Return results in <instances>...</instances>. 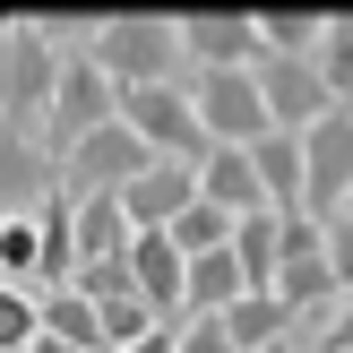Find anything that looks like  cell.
<instances>
[{"mask_svg": "<svg viewBox=\"0 0 353 353\" xmlns=\"http://www.w3.org/2000/svg\"><path fill=\"white\" fill-rule=\"evenodd\" d=\"M86 61L130 95V86H190V52L172 17H95V43Z\"/></svg>", "mask_w": 353, "mask_h": 353, "instance_id": "cell-1", "label": "cell"}, {"mask_svg": "<svg viewBox=\"0 0 353 353\" xmlns=\"http://www.w3.org/2000/svg\"><path fill=\"white\" fill-rule=\"evenodd\" d=\"M61 61H69V52L43 34V17H9V26H0V130H9V138L43 130L52 86H61Z\"/></svg>", "mask_w": 353, "mask_h": 353, "instance_id": "cell-2", "label": "cell"}, {"mask_svg": "<svg viewBox=\"0 0 353 353\" xmlns=\"http://www.w3.org/2000/svg\"><path fill=\"white\" fill-rule=\"evenodd\" d=\"M103 121H121V86L103 78L86 52H69V61H61V86H52V112H43V130H34V147L61 164L78 138H95V130H103Z\"/></svg>", "mask_w": 353, "mask_h": 353, "instance_id": "cell-3", "label": "cell"}, {"mask_svg": "<svg viewBox=\"0 0 353 353\" xmlns=\"http://www.w3.org/2000/svg\"><path fill=\"white\" fill-rule=\"evenodd\" d=\"M345 199H353V103H327L302 130V216L327 224L345 216Z\"/></svg>", "mask_w": 353, "mask_h": 353, "instance_id": "cell-4", "label": "cell"}, {"mask_svg": "<svg viewBox=\"0 0 353 353\" xmlns=\"http://www.w3.org/2000/svg\"><path fill=\"white\" fill-rule=\"evenodd\" d=\"M121 130L164 164H207V130L190 112V86H130L121 95Z\"/></svg>", "mask_w": 353, "mask_h": 353, "instance_id": "cell-5", "label": "cell"}, {"mask_svg": "<svg viewBox=\"0 0 353 353\" xmlns=\"http://www.w3.org/2000/svg\"><path fill=\"white\" fill-rule=\"evenodd\" d=\"M190 112H199L207 147H259L268 138V103H259L250 69H190Z\"/></svg>", "mask_w": 353, "mask_h": 353, "instance_id": "cell-6", "label": "cell"}, {"mask_svg": "<svg viewBox=\"0 0 353 353\" xmlns=\"http://www.w3.org/2000/svg\"><path fill=\"white\" fill-rule=\"evenodd\" d=\"M276 302H285V319H327V310L345 302L336 276H327V241L310 216H285V250H276Z\"/></svg>", "mask_w": 353, "mask_h": 353, "instance_id": "cell-7", "label": "cell"}, {"mask_svg": "<svg viewBox=\"0 0 353 353\" xmlns=\"http://www.w3.org/2000/svg\"><path fill=\"white\" fill-rule=\"evenodd\" d=\"M250 78H259V103H268V130H293V138L336 103V95H327V78H319V61H276V52H268Z\"/></svg>", "mask_w": 353, "mask_h": 353, "instance_id": "cell-8", "label": "cell"}, {"mask_svg": "<svg viewBox=\"0 0 353 353\" xmlns=\"http://www.w3.org/2000/svg\"><path fill=\"white\" fill-rule=\"evenodd\" d=\"M190 199H199V164H164V155H155V164L121 190V216H130V233H164Z\"/></svg>", "mask_w": 353, "mask_h": 353, "instance_id": "cell-9", "label": "cell"}, {"mask_svg": "<svg viewBox=\"0 0 353 353\" xmlns=\"http://www.w3.org/2000/svg\"><path fill=\"white\" fill-rule=\"evenodd\" d=\"M181 52L190 69H259L268 52H259V17L224 9V17H181Z\"/></svg>", "mask_w": 353, "mask_h": 353, "instance_id": "cell-10", "label": "cell"}, {"mask_svg": "<svg viewBox=\"0 0 353 353\" xmlns=\"http://www.w3.org/2000/svg\"><path fill=\"white\" fill-rule=\"evenodd\" d=\"M43 199H61V164H52L34 138L0 130V216H34Z\"/></svg>", "mask_w": 353, "mask_h": 353, "instance_id": "cell-11", "label": "cell"}, {"mask_svg": "<svg viewBox=\"0 0 353 353\" xmlns=\"http://www.w3.org/2000/svg\"><path fill=\"white\" fill-rule=\"evenodd\" d=\"M181 276H190V259L172 250L164 233H130V285H138V302L155 310V319H181Z\"/></svg>", "mask_w": 353, "mask_h": 353, "instance_id": "cell-12", "label": "cell"}, {"mask_svg": "<svg viewBox=\"0 0 353 353\" xmlns=\"http://www.w3.org/2000/svg\"><path fill=\"white\" fill-rule=\"evenodd\" d=\"M199 199L224 207V216H259V207H268V190H259L250 147H207V164H199Z\"/></svg>", "mask_w": 353, "mask_h": 353, "instance_id": "cell-13", "label": "cell"}, {"mask_svg": "<svg viewBox=\"0 0 353 353\" xmlns=\"http://www.w3.org/2000/svg\"><path fill=\"white\" fill-rule=\"evenodd\" d=\"M233 268H241V285L250 293H276V250H285V216L276 207H259V216H233Z\"/></svg>", "mask_w": 353, "mask_h": 353, "instance_id": "cell-14", "label": "cell"}, {"mask_svg": "<svg viewBox=\"0 0 353 353\" xmlns=\"http://www.w3.org/2000/svg\"><path fill=\"white\" fill-rule=\"evenodd\" d=\"M250 164H259V190H268L276 216H302V138H293V130H268L250 147Z\"/></svg>", "mask_w": 353, "mask_h": 353, "instance_id": "cell-15", "label": "cell"}, {"mask_svg": "<svg viewBox=\"0 0 353 353\" xmlns=\"http://www.w3.org/2000/svg\"><path fill=\"white\" fill-rule=\"evenodd\" d=\"M69 233H78V268L86 259H130V216H121V199H69Z\"/></svg>", "mask_w": 353, "mask_h": 353, "instance_id": "cell-16", "label": "cell"}, {"mask_svg": "<svg viewBox=\"0 0 353 353\" xmlns=\"http://www.w3.org/2000/svg\"><path fill=\"white\" fill-rule=\"evenodd\" d=\"M216 319H224V336H233V353H259V345H285L293 336V319H285L276 293H241V302L216 310Z\"/></svg>", "mask_w": 353, "mask_h": 353, "instance_id": "cell-17", "label": "cell"}, {"mask_svg": "<svg viewBox=\"0 0 353 353\" xmlns=\"http://www.w3.org/2000/svg\"><path fill=\"white\" fill-rule=\"evenodd\" d=\"M34 310H43V336H61L69 353H103V319H95V302L86 293H34Z\"/></svg>", "mask_w": 353, "mask_h": 353, "instance_id": "cell-18", "label": "cell"}, {"mask_svg": "<svg viewBox=\"0 0 353 353\" xmlns=\"http://www.w3.org/2000/svg\"><path fill=\"white\" fill-rule=\"evenodd\" d=\"M319 9H268L259 17V52H276V61H310L319 52Z\"/></svg>", "mask_w": 353, "mask_h": 353, "instance_id": "cell-19", "label": "cell"}, {"mask_svg": "<svg viewBox=\"0 0 353 353\" xmlns=\"http://www.w3.org/2000/svg\"><path fill=\"white\" fill-rule=\"evenodd\" d=\"M164 241L181 259H207V250H224V241H233V216H224V207H207V199H190L181 216L164 224Z\"/></svg>", "mask_w": 353, "mask_h": 353, "instance_id": "cell-20", "label": "cell"}, {"mask_svg": "<svg viewBox=\"0 0 353 353\" xmlns=\"http://www.w3.org/2000/svg\"><path fill=\"white\" fill-rule=\"evenodd\" d=\"M95 319H103V353H130L138 336H155V327H164L147 302H138V293H112V302H95Z\"/></svg>", "mask_w": 353, "mask_h": 353, "instance_id": "cell-21", "label": "cell"}, {"mask_svg": "<svg viewBox=\"0 0 353 353\" xmlns=\"http://www.w3.org/2000/svg\"><path fill=\"white\" fill-rule=\"evenodd\" d=\"M310 61H319L327 95H336V103H353V17H327V26H319V52H310Z\"/></svg>", "mask_w": 353, "mask_h": 353, "instance_id": "cell-22", "label": "cell"}, {"mask_svg": "<svg viewBox=\"0 0 353 353\" xmlns=\"http://www.w3.org/2000/svg\"><path fill=\"white\" fill-rule=\"evenodd\" d=\"M34 336H43V310H34L26 285H0V353H26Z\"/></svg>", "mask_w": 353, "mask_h": 353, "instance_id": "cell-23", "label": "cell"}, {"mask_svg": "<svg viewBox=\"0 0 353 353\" xmlns=\"http://www.w3.org/2000/svg\"><path fill=\"white\" fill-rule=\"evenodd\" d=\"M319 241H327V276H336V293H353V216H327Z\"/></svg>", "mask_w": 353, "mask_h": 353, "instance_id": "cell-24", "label": "cell"}, {"mask_svg": "<svg viewBox=\"0 0 353 353\" xmlns=\"http://www.w3.org/2000/svg\"><path fill=\"white\" fill-rule=\"evenodd\" d=\"M172 345H181V353H233L224 319H172Z\"/></svg>", "mask_w": 353, "mask_h": 353, "instance_id": "cell-25", "label": "cell"}, {"mask_svg": "<svg viewBox=\"0 0 353 353\" xmlns=\"http://www.w3.org/2000/svg\"><path fill=\"white\" fill-rule=\"evenodd\" d=\"M302 353H353V293L336 310H327V327H319V345H302Z\"/></svg>", "mask_w": 353, "mask_h": 353, "instance_id": "cell-26", "label": "cell"}, {"mask_svg": "<svg viewBox=\"0 0 353 353\" xmlns=\"http://www.w3.org/2000/svg\"><path fill=\"white\" fill-rule=\"evenodd\" d=\"M130 353H181V345H172V327H155V336H138Z\"/></svg>", "mask_w": 353, "mask_h": 353, "instance_id": "cell-27", "label": "cell"}, {"mask_svg": "<svg viewBox=\"0 0 353 353\" xmlns=\"http://www.w3.org/2000/svg\"><path fill=\"white\" fill-rule=\"evenodd\" d=\"M26 353H69V345H61V336H34V345H26Z\"/></svg>", "mask_w": 353, "mask_h": 353, "instance_id": "cell-28", "label": "cell"}, {"mask_svg": "<svg viewBox=\"0 0 353 353\" xmlns=\"http://www.w3.org/2000/svg\"><path fill=\"white\" fill-rule=\"evenodd\" d=\"M259 353H302V336H285V345H259Z\"/></svg>", "mask_w": 353, "mask_h": 353, "instance_id": "cell-29", "label": "cell"}, {"mask_svg": "<svg viewBox=\"0 0 353 353\" xmlns=\"http://www.w3.org/2000/svg\"><path fill=\"white\" fill-rule=\"evenodd\" d=\"M0 241H9V216H0Z\"/></svg>", "mask_w": 353, "mask_h": 353, "instance_id": "cell-30", "label": "cell"}, {"mask_svg": "<svg viewBox=\"0 0 353 353\" xmlns=\"http://www.w3.org/2000/svg\"><path fill=\"white\" fill-rule=\"evenodd\" d=\"M345 216H353V199H345Z\"/></svg>", "mask_w": 353, "mask_h": 353, "instance_id": "cell-31", "label": "cell"}]
</instances>
